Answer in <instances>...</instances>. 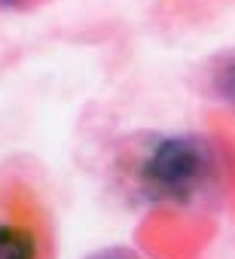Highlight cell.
<instances>
[{
  "label": "cell",
  "instance_id": "cell-2",
  "mask_svg": "<svg viewBox=\"0 0 235 259\" xmlns=\"http://www.w3.org/2000/svg\"><path fill=\"white\" fill-rule=\"evenodd\" d=\"M0 259H55V217L25 174H0Z\"/></svg>",
  "mask_w": 235,
  "mask_h": 259
},
{
  "label": "cell",
  "instance_id": "cell-1",
  "mask_svg": "<svg viewBox=\"0 0 235 259\" xmlns=\"http://www.w3.org/2000/svg\"><path fill=\"white\" fill-rule=\"evenodd\" d=\"M123 189L156 207H199L220 195L226 159L214 138L199 132L141 135L116 159Z\"/></svg>",
  "mask_w": 235,
  "mask_h": 259
},
{
  "label": "cell",
  "instance_id": "cell-3",
  "mask_svg": "<svg viewBox=\"0 0 235 259\" xmlns=\"http://www.w3.org/2000/svg\"><path fill=\"white\" fill-rule=\"evenodd\" d=\"M208 85H211V95L229 107H235V49L220 55L214 64H211V73H208Z\"/></svg>",
  "mask_w": 235,
  "mask_h": 259
},
{
  "label": "cell",
  "instance_id": "cell-5",
  "mask_svg": "<svg viewBox=\"0 0 235 259\" xmlns=\"http://www.w3.org/2000/svg\"><path fill=\"white\" fill-rule=\"evenodd\" d=\"M25 4H31V0H0V7H7V10H13V7H25Z\"/></svg>",
  "mask_w": 235,
  "mask_h": 259
},
{
  "label": "cell",
  "instance_id": "cell-4",
  "mask_svg": "<svg viewBox=\"0 0 235 259\" xmlns=\"http://www.w3.org/2000/svg\"><path fill=\"white\" fill-rule=\"evenodd\" d=\"M86 259H141V256L129 247H101V250L89 253Z\"/></svg>",
  "mask_w": 235,
  "mask_h": 259
}]
</instances>
